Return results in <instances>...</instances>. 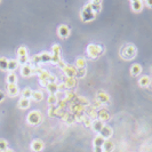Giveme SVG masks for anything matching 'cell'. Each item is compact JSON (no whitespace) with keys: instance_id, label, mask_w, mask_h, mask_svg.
I'll return each instance as SVG.
<instances>
[{"instance_id":"1f68e13d","label":"cell","mask_w":152,"mask_h":152,"mask_svg":"<svg viewBox=\"0 0 152 152\" xmlns=\"http://www.w3.org/2000/svg\"><path fill=\"white\" fill-rule=\"evenodd\" d=\"M31 98L35 102H40L43 100V94H42V92H40V90H33Z\"/></svg>"},{"instance_id":"484cf974","label":"cell","mask_w":152,"mask_h":152,"mask_svg":"<svg viewBox=\"0 0 152 152\" xmlns=\"http://www.w3.org/2000/svg\"><path fill=\"white\" fill-rule=\"evenodd\" d=\"M48 104H49V106H57V103H59V96H57V94H51L48 96Z\"/></svg>"},{"instance_id":"7402d4cb","label":"cell","mask_w":152,"mask_h":152,"mask_svg":"<svg viewBox=\"0 0 152 152\" xmlns=\"http://www.w3.org/2000/svg\"><path fill=\"white\" fill-rule=\"evenodd\" d=\"M141 72H142V67H141V64L135 63V64H133V65L130 67V75L133 77L140 76Z\"/></svg>"},{"instance_id":"f546056e","label":"cell","mask_w":152,"mask_h":152,"mask_svg":"<svg viewBox=\"0 0 152 152\" xmlns=\"http://www.w3.org/2000/svg\"><path fill=\"white\" fill-rule=\"evenodd\" d=\"M104 142H105V138L100 134H97L94 138V146H103Z\"/></svg>"},{"instance_id":"4316f807","label":"cell","mask_w":152,"mask_h":152,"mask_svg":"<svg viewBox=\"0 0 152 152\" xmlns=\"http://www.w3.org/2000/svg\"><path fill=\"white\" fill-rule=\"evenodd\" d=\"M103 151H106V152H112L113 151V148H114V144L112 141L110 140H105V142L103 144Z\"/></svg>"},{"instance_id":"603a6c76","label":"cell","mask_w":152,"mask_h":152,"mask_svg":"<svg viewBox=\"0 0 152 152\" xmlns=\"http://www.w3.org/2000/svg\"><path fill=\"white\" fill-rule=\"evenodd\" d=\"M30 105H31V101L29 98H23V97L20 98V101H18V108L20 109L26 110L28 108H30Z\"/></svg>"},{"instance_id":"6da1fadb","label":"cell","mask_w":152,"mask_h":152,"mask_svg":"<svg viewBox=\"0 0 152 152\" xmlns=\"http://www.w3.org/2000/svg\"><path fill=\"white\" fill-rule=\"evenodd\" d=\"M136 54H137V49L133 43H127L125 46H122L121 49H120L121 59H126V61H130V59H135Z\"/></svg>"},{"instance_id":"836d02e7","label":"cell","mask_w":152,"mask_h":152,"mask_svg":"<svg viewBox=\"0 0 152 152\" xmlns=\"http://www.w3.org/2000/svg\"><path fill=\"white\" fill-rule=\"evenodd\" d=\"M76 68L77 69H86V59L80 56L76 61Z\"/></svg>"},{"instance_id":"f35d334b","label":"cell","mask_w":152,"mask_h":152,"mask_svg":"<svg viewBox=\"0 0 152 152\" xmlns=\"http://www.w3.org/2000/svg\"><path fill=\"white\" fill-rule=\"evenodd\" d=\"M86 76V69H77L76 78H84Z\"/></svg>"},{"instance_id":"4fadbf2b","label":"cell","mask_w":152,"mask_h":152,"mask_svg":"<svg viewBox=\"0 0 152 152\" xmlns=\"http://www.w3.org/2000/svg\"><path fill=\"white\" fill-rule=\"evenodd\" d=\"M71 103H78V104H80V105L85 106L86 109H87L88 106H90V102L88 101L86 97H84V96H78V95L73 98V101L71 102Z\"/></svg>"},{"instance_id":"c3c4849f","label":"cell","mask_w":152,"mask_h":152,"mask_svg":"<svg viewBox=\"0 0 152 152\" xmlns=\"http://www.w3.org/2000/svg\"><path fill=\"white\" fill-rule=\"evenodd\" d=\"M103 152H106V151H103Z\"/></svg>"},{"instance_id":"30bf717a","label":"cell","mask_w":152,"mask_h":152,"mask_svg":"<svg viewBox=\"0 0 152 152\" xmlns=\"http://www.w3.org/2000/svg\"><path fill=\"white\" fill-rule=\"evenodd\" d=\"M21 75L24 77V78H30V77L33 75V67L31 64H25V65H22L21 67Z\"/></svg>"},{"instance_id":"9a60e30c","label":"cell","mask_w":152,"mask_h":152,"mask_svg":"<svg viewBox=\"0 0 152 152\" xmlns=\"http://www.w3.org/2000/svg\"><path fill=\"white\" fill-rule=\"evenodd\" d=\"M96 100L97 101H100L102 104H105V103H109L110 102V95L108 93H105V92H103V90H100L98 93H97V96H96Z\"/></svg>"},{"instance_id":"60d3db41","label":"cell","mask_w":152,"mask_h":152,"mask_svg":"<svg viewBox=\"0 0 152 152\" xmlns=\"http://www.w3.org/2000/svg\"><path fill=\"white\" fill-rule=\"evenodd\" d=\"M144 6L149 7V8H152V0H146L144 1Z\"/></svg>"},{"instance_id":"d590c367","label":"cell","mask_w":152,"mask_h":152,"mask_svg":"<svg viewBox=\"0 0 152 152\" xmlns=\"http://www.w3.org/2000/svg\"><path fill=\"white\" fill-rule=\"evenodd\" d=\"M8 61L6 57H0V70L2 71H6L8 68Z\"/></svg>"},{"instance_id":"d6986e66","label":"cell","mask_w":152,"mask_h":152,"mask_svg":"<svg viewBox=\"0 0 152 152\" xmlns=\"http://www.w3.org/2000/svg\"><path fill=\"white\" fill-rule=\"evenodd\" d=\"M97 111L98 110L96 108H94L93 105L90 104V106H88L86 109V116L88 118H90L92 120H95V119H97Z\"/></svg>"},{"instance_id":"ee69618b","label":"cell","mask_w":152,"mask_h":152,"mask_svg":"<svg viewBox=\"0 0 152 152\" xmlns=\"http://www.w3.org/2000/svg\"><path fill=\"white\" fill-rule=\"evenodd\" d=\"M48 81H49V83H56V77L54 76V75H51V78L48 79Z\"/></svg>"},{"instance_id":"ac0fdd59","label":"cell","mask_w":152,"mask_h":152,"mask_svg":"<svg viewBox=\"0 0 152 152\" xmlns=\"http://www.w3.org/2000/svg\"><path fill=\"white\" fill-rule=\"evenodd\" d=\"M64 85H65V87H67V90H70V89H72V88H75L77 86V79L76 78H70V77H65V79H64Z\"/></svg>"},{"instance_id":"bcb514c9","label":"cell","mask_w":152,"mask_h":152,"mask_svg":"<svg viewBox=\"0 0 152 152\" xmlns=\"http://www.w3.org/2000/svg\"><path fill=\"white\" fill-rule=\"evenodd\" d=\"M4 152H15L14 150H12V149H7L6 151H4Z\"/></svg>"},{"instance_id":"7c38bea8","label":"cell","mask_w":152,"mask_h":152,"mask_svg":"<svg viewBox=\"0 0 152 152\" xmlns=\"http://www.w3.org/2000/svg\"><path fill=\"white\" fill-rule=\"evenodd\" d=\"M100 135H102L105 140H110V137L113 135V129L108 125H104L102 130L100 132Z\"/></svg>"},{"instance_id":"7dc6e473","label":"cell","mask_w":152,"mask_h":152,"mask_svg":"<svg viewBox=\"0 0 152 152\" xmlns=\"http://www.w3.org/2000/svg\"><path fill=\"white\" fill-rule=\"evenodd\" d=\"M151 71H152V65H151Z\"/></svg>"},{"instance_id":"7bdbcfd3","label":"cell","mask_w":152,"mask_h":152,"mask_svg":"<svg viewBox=\"0 0 152 152\" xmlns=\"http://www.w3.org/2000/svg\"><path fill=\"white\" fill-rule=\"evenodd\" d=\"M94 152H103L102 146H94Z\"/></svg>"},{"instance_id":"52a82bcc","label":"cell","mask_w":152,"mask_h":152,"mask_svg":"<svg viewBox=\"0 0 152 152\" xmlns=\"http://www.w3.org/2000/svg\"><path fill=\"white\" fill-rule=\"evenodd\" d=\"M62 71H63V73L65 75V77L76 78V76H77L76 65H69V64H65V65L62 68Z\"/></svg>"},{"instance_id":"8992f818","label":"cell","mask_w":152,"mask_h":152,"mask_svg":"<svg viewBox=\"0 0 152 152\" xmlns=\"http://www.w3.org/2000/svg\"><path fill=\"white\" fill-rule=\"evenodd\" d=\"M69 112L72 113L73 116H80V114H85L86 113V108L78 104V103H70L69 104Z\"/></svg>"},{"instance_id":"5bb4252c","label":"cell","mask_w":152,"mask_h":152,"mask_svg":"<svg viewBox=\"0 0 152 152\" xmlns=\"http://www.w3.org/2000/svg\"><path fill=\"white\" fill-rule=\"evenodd\" d=\"M7 93L10 97H15L20 93V89H18V86L17 84H8L7 86Z\"/></svg>"},{"instance_id":"8fae6325","label":"cell","mask_w":152,"mask_h":152,"mask_svg":"<svg viewBox=\"0 0 152 152\" xmlns=\"http://www.w3.org/2000/svg\"><path fill=\"white\" fill-rule=\"evenodd\" d=\"M97 119H100L103 122H106V121L110 119V113H109V111L106 110V109H104V108L100 109V110L97 111Z\"/></svg>"},{"instance_id":"f1b7e54d","label":"cell","mask_w":152,"mask_h":152,"mask_svg":"<svg viewBox=\"0 0 152 152\" xmlns=\"http://www.w3.org/2000/svg\"><path fill=\"white\" fill-rule=\"evenodd\" d=\"M151 83V79H150V77L149 76H143L140 78V80H138V85L141 86V87H148L149 85Z\"/></svg>"},{"instance_id":"e0dca14e","label":"cell","mask_w":152,"mask_h":152,"mask_svg":"<svg viewBox=\"0 0 152 152\" xmlns=\"http://www.w3.org/2000/svg\"><path fill=\"white\" fill-rule=\"evenodd\" d=\"M45 148V143L42 142L41 140H34L33 142L31 143V149L34 152H40L42 151V149Z\"/></svg>"},{"instance_id":"b9f144b4","label":"cell","mask_w":152,"mask_h":152,"mask_svg":"<svg viewBox=\"0 0 152 152\" xmlns=\"http://www.w3.org/2000/svg\"><path fill=\"white\" fill-rule=\"evenodd\" d=\"M48 84H49V81H48V80H41V81H40V85H41L42 87H45V88L48 86Z\"/></svg>"},{"instance_id":"d4e9b609","label":"cell","mask_w":152,"mask_h":152,"mask_svg":"<svg viewBox=\"0 0 152 152\" xmlns=\"http://www.w3.org/2000/svg\"><path fill=\"white\" fill-rule=\"evenodd\" d=\"M20 67V63H18V61L17 59H9L8 61V70L9 72H15V70Z\"/></svg>"},{"instance_id":"ffe728a7","label":"cell","mask_w":152,"mask_h":152,"mask_svg":"<svg viewBox=\"0 0 152 152\" xmlns=\"http://www.w3.org/2000/svg\"><path fill=\"white\" fill-rule=\"evenodd\" d=\"M103 126H104V122L101 121L100 119H95V120H93V122H92V129H93L95 133H97V134H100V132L102 130Z\"/></svg>"},{"instance_id":"277c9868","label":"cell","mask_w":152,"mask_h":152,"mask_svg":"<svg viewBox=\"0 0 152 152\" xmlns=\"http://www.w3.org/2000/svg\"><path fill=\"white\" fill-rule=\"evenodd\" d=\"M102 53H103V48L97 43H89L87 46V55L89 59H96Z\"/></svg>"},{"instance_id":"4dcf8cb0","label":"cell","mask_w":152,"mask_h":152,"mask_svg":"<svg viewBox=\"0 0 152 152\" xmlns=\"http://www.w3.org/2000/svg\"><path fill=\"white\" fill-rule=\"evenodd\" d=\"M32 93H33V90L30 88V87H26V88H24L22 92H21V95H22V97L23 98H31L32 97Z\"/></svg>"},{"instance_id":"d6a6232c","label":"cell","mask_w":152,"mask_h":152,"mask_svg":"<svg viewBox=\"0 0 152 152\" xmlns=\"http://www.w3.org/2000/svg\"><path fill=\"white\" fill-rule=\"evenodd\" d=\"M28 56V49L25 46H21L17 49V59H22V57H26Z\"/></svg>"},{"instance_id":"5b68a950","label":"cell","mask_w":152,"mask_h":152,"mask_svg":"<svg viewBox=\"0 0 152 152\" xmlns=\"http://www.w3.org/2000/svg\"><path fill=\"white\" fill-rule=\"evenodd\" d=\"M51 63L53 64H59V61H61V45L59 43H54L53 46H51Z\"/></svg>"},{"instance_id":"ba28073f","label":"cell","mask_w":152,"mask_h":152,"mask_svg":"<svg viewBox=\"0 0 152 152\" xmlns=\"http://www.w3.org/2000/svg\"><path fill=\"white\" fill-rule=\"evenodd\" d=\"M59 117H61V119H62L63 121H65L67 124H70V125H72V124L76 122L75 116H73L72 113H70V112H67V111H62L59 114Z\"/></svg>"},{"instance_id":"8d00e7d4","label":"cell","mask_w":152,"mask_h":152,"mask_svg":"<svg viewBox=\"0 0 152 152\" xmlns=\"http://www.w3.org/2000/svg\"><path fill=\"white\" fill-rule=\"evenodd\" d=\"M8 149V143L6 140H0V152L6 151Z\"/></svg>"},{"instance_id":"74e56055","label":"cell","mask_w":152,"mask_h":152,"mask_svg":"<svg viewBox=\"0 0 152 152\" xmlns=\"http://www.w3.org/2000/svg\"><path fill=\"white\" fill-rule=\"evenodd\" d=\"M83 122H84V126L87 127V128H89V127H92V122H93V120L90 118H88L87 116H85L84 120H83Z\"/></svg>"},{"instance_id":"e575fe53","label":"cell","mask_w":152,"mask_h":152,"mask_svg":"<svg viewBox=\"0 0 152 152\" xmlns=\"http://www.w3.org/2000/svg\"><path fill=\"white\" fill-rule=\"evenodd\" d=\"M6 80L7 84H17V76L15 75V72H9Z\"/></svg>"},{"instance_id":"9c48e42d","label":"cell","mask_w":152,"mask_h":152,"mask_svg":"<svg viewBox=\"0 0 152 152\" xmlns=\"http://www.w3.org/2000/svg\"><path fill=\"white\" fill-rule=\"evenodd\" d=\"M57 33H59V38L67 39L69 35H70V33H71V30H70V28H69L68 25L62 24V25H59V29H57Z\"/></svg>"},{"instance_id":"2e32d148","label":"cell","mask_w":152,"mask_h":152,"mask_svg":"<svg viewBox=\"0 0 152 152\" xmlns=\"http://www.w3.org/2000/svg\"><path fill=\"white\" fill-rule=\"evenodd\" d=\"M130 6H132V9L135 12V13H140L144 7V2L141 1V0H132L130 1Z\"/></svg>"},{"instance_id":"3957f363","label":"cell","mask_w":152,"mask_h":152,"mask_svg":"<svg viewBox=\"0 0 152 152\" xmlns=\"http://www.w3.org/2000/svg\"><path fill=\"white\" fill-rule=\"evenodd\" d=\"M96 15L97 14L94 13V10L92 9L89 4H86L84 6V8L81 9V13H80V17H81V20L84 22H90V21H93V20H95Z\"/></svg>"},{"instance_id":"83f0119b","label":"cell","mask_w":152,"mask_h":152,"mask_svg":"<svg viewBox=\"0 0 152 152\" xmlns=\"http://www.w3.org/2000/svg\"><path fill=\"white\" fill-rule=\"evenodd\" d=\"M51 73L49 71H47V70H45V69H42L41 71L38 73V77H39V80L41 81V80H48L49 78H51Z\"/></svg>"},{"instance_id":"ab89813d","label":"cell","mask_w":152,"mask_h":152,"mask_svg":"<svg viewBox=\"0 0 152 152\" xmlns=\"http://www.w3.org/2000/svg\"><path fill=\"white\" fill-rule=\"evenodd\" d=\"M48 116L49 117H56V106H51L48 109Z\"/></svg>"},{"instance_id":"cb8c5ba5","label":"cell","mask_w":152,"mask_h":152,"mask_svg":"<svg viewBox=\"0 0 152 152\" xmlns=\"http://www.w3.org/2000/svg\"><path fill=\"white\" fill-rule=\"evenodd\" d=\"M46 89H47V92L49 93V95L56 94L59 92V85H57V83H49L48 86L46 87Z\"/></svg>"},{"instance_id":"44dd1931","label":"cell","mask_w":152,"mask_h":152,"mask_svg":"<svg viewBox=\"0 0 152 152\" xmlns=\"http://www.w3.org/2000/svg\"><path fill=\"white\" fill-rule=\"evenodd\" d=\"M89 5H90V7L92 9L94 10V13L95 14H97V13H100L102 9V1L101 0H93V1H89L88 2Z\"/></svg>"},{"instance_id":"f6af8a7d","label":"cell","mask_w":152,"mask_h":152,"mask_svg":"<svg viewBox=\"0 0 152 152\" xmlns=\"http://www.w3.org/2000/svg\"><path fill=\"white\" fill-rule=\"evenodd\" d=\"M4 98H5V93L2 90H0V102L4 101Z\"/></svg>"},{"instance_id":"7a4b0ae2","label":"cell","mask_w":152,"mask_h":152,"mask_svg":"<svg viewBox=\"0 0 152 152\" xmlns=\"http://www.w3.org/2000/svg\"><path fill=\"white\" fill-rule=\"evenodd\" d=\"M42 120V116H41V112L38 110H32L30 111L26 116V121L29 125L31 126H38Z\"/></svg>"}]
</instances>
